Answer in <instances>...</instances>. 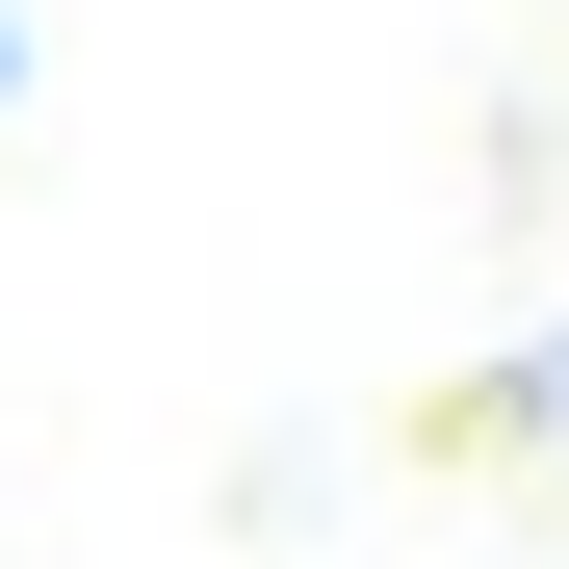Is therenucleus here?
I'll return each instance as SVG.
<instances>
[{"instance_id":"f257e3e1","label":"nucleus","mask_w":569,"mask_h":569,"mask_svg":"<svg viewBox=\"0 0 569 569\" xmlns=\"http://www.w3.org/2000/svg\"><path fill=\"white\" fill-rule=\"evenodd\" d=\"M0 78H27V27H0Z\"/></svg>"}]
</instances>
